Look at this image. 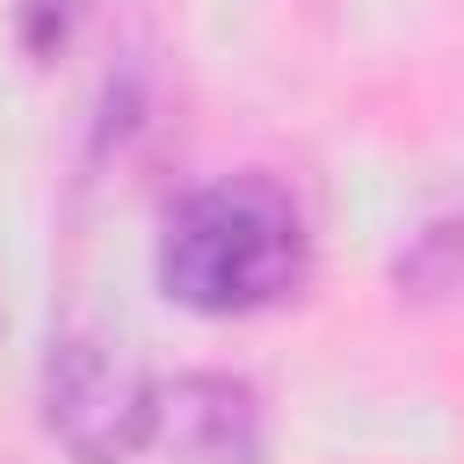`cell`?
<instances>
[{
	"label": "cell",
	"mask_w": 464,
	"mask_h": 464,
	"mask_svg": "<svg viewBox=\"0 0 464 464\" xmlns=\"http://www.w3.org/2000/svg\"><path fill=\"white\" fill-rule=\"evenodd\" d=\"M174 457L188 464H254V392L232 377H181L174 392H160V428H152Z\"/></svg>",
	"instance_id": "3"
},
{
	"label": "cell",
	"mask_w": 464,
	"mask_h": 464,
	"mask_svg": "<svg viewBox=\"0 0 464 464\" xmlns=\"http://www.w3.org/2000/svg\"><path fill=\"white\" fill-rule=\"evenodd\" d=\"M44 428L72 464H130L160 428V384L109 334H58L44 362Z\"/></svg>",
	"instance_id": "2"
},
{
	"label": "cell",
	"mask_w": 464,
	"mask_h": 464,
	"mask_svg": "<svg viewBox=\"0 0 464 464\" xmlns=\"http://www.w3.org/2000/svg\"><path fill=\"white\" fill-rule=\"evenodd\" d=\"M304 283V218L268 174H225L188 188L160 232V290L181 312L239 319Z\"/></svg>",
	"instance_id": "1"
}]
</instances>
